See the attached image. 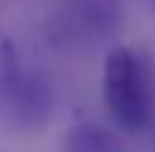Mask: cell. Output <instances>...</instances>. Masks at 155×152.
<instances>
[{
    "label": "cell",
    "mask_w": 155,
    "mask_h": 152,
    "mask_svg": "<svg viewBox=\"0 0 155 152\" xmlns=\"http://www.w3.org/2000/svg\"><path fill=\"white\" fill-rule=\"evenodd\" d=\"M119 0H66L57 15V36L63 45H98L119 33Z\"/></svg>",
    "instance_id": "2"
},
{
    "label": "cell",
    "mask_w": 155,
    "mask_h": 152,
    "mask_svg": "<svg viewBox=\"0 0 155 152\" xmlns=\"http://www.w3.org/2000/svg\"><path fill=\"white\" fill-rule=\"evenodd\" d=\"M101 95L110 119L122 131H143L152 122V75L143 54L114 48L104 57Z\"/></svg>",
    "instance_id": "1"
},
{
    "label": "cell",
    "mask_w": 155,
    "mask_h": 152,
    "mask_svg": "<svg viewBox=\"0 0 155 152\" xmlns=\"http://www.w3.org/2000/svg\"><path fill=\"white\" fill-rule=\"evenodd\" d=\"M63 152H128L122 137L101 122H78L63 137Z\"/></svg>",
    "instance_id": "3"
},
{
    "label": "cell",
    "mask_w": 155,
    "mask_h": 152,
    "mask_svg": "<svg viewBox=\"0 0 155 152\" xmlns=\"http://www.w3.org/2000/svg\"><path fill=\"white\" fill-rule=\"evenodd\" d=\"M146 3H149V6H155V0H146Z\"/></svg>",
    "instance_id": "4"
}]
</instances>
